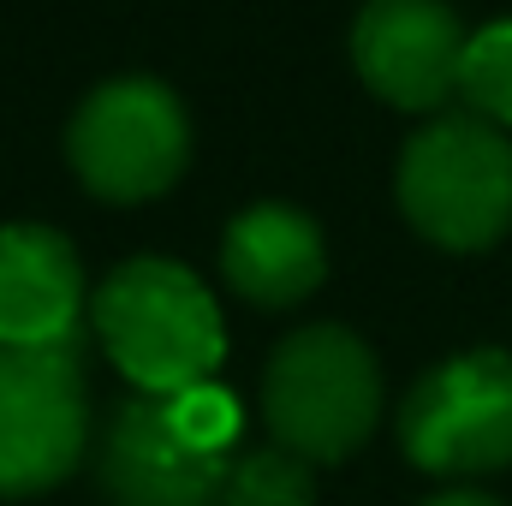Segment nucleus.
I'll return each instance as SVG.
<instances>
[{
    "label": "nucleus",
    "instance_id": "obj_1",
    "mask_svg": "<svg viewBox=\"0 0 512 506\" xmlns=\"http://www.w3.org/2000/svg\"><path fill=\"white\" fill-rule=\"evenodd\" d=\"M90 322L102 352L120 364V376L137 393H185L197 381H209L227 358V334H221V310L209 298V286L167 256H137L120 262L96 298H90Z\"/></svg>",
    "mask_w": 512,
    "mask_h": 506
},
{
    "label": "nucleus",
    "instance_id": "obj_2",
    "mask_svg": "<svg viewBox=\"0 0 512 506\" xmlns=\"http://www.w3.org/2000/svg\"><path fill=\"white\" fill-rule=\"evenodd\" d=\"M376 417L382 370L352 328L316 322L274 346L262 370V423L274 447H286L304 465H334L370 441Z\"/></svg>",
    "mask_w": 512,
    "mask_h": 506
},
{
    "label": "nucleus",
    "instance_id": "obj_3",
    "mask_svg": "<svg viewBox=\"0 0 512 506\" xmlns=\"http://www.w3.org/2000/svg\"><path fill=\"white\" fill-rule=\"evenodd\" d=\"M399 209L441 251H489L512 227V143L477 114H441L399 155Z\"/></svg>",
    "mask_w": 512,
    "mask_h": 506
},
{
    "label": "nucleus",
    "instance_id": "obj_4",
    "mask_svg": "<svg viewBox=\"0 0 512 506\" xmlns=\"http://www.w3.org/2000/svg\"><path fill=\"white\" fill-rule=\"evenodd\" d=\"M66 155L72 173L108 197V203H143L161 197L185 161H191V120L185 102L161 78H108L90 90L66 126Z\"/></svg>",
    "mask_w": 512,
    "mask_h": 506
},
{
    "label": "nucleus",
    "instance_id": "obj_5",
    "mask_svg": "<svg viewBox=\"0 0 512 506\" xmlns=\"http://www.w3.org/2000/svg\"><path fill=\"white\" fill-rule=\"evenodd\" d=\"M90 393L78 346H0V501H30L78 471Z\"/></svg>",
    "mask_w": 512,
    "mask_h": 506
},
{
    "label": "nucleus",
    "instance_id": "obj_6",
    "mask_svg": "<svg viewBox=\"0 0 512 506\" xmlns=\"http://www.w3.org/2000/svg\"><path fill=\"white\" fill-rule=\"evenodd\" d=\"M405 459L435 477L512 465V352H459L405 393Z\"/></svg>",
    "mask_w": 512,
    "mask_h": 506
},
{
    "label": "nucleus",
    "instance_id": "obj_7",
    "mask_svg": "<svg viewBox=\"0 0 512 506\" xmlns=\"http://www.w3.org/2000/svg\"><path fill=\"white\" fill-rule=\"evenodd\" d=\"M227 477L233 459L197 453L173 429L161 393H131L96 453V483L108 506H221Z\"/></svg>",
    "mask_w": 512,
    "mask_h": 506
},
{
    "label": "nucleus",
    "instance_id": "obj_8",
    "mask_svg": "<svg viewBox=\"0 0 512 506\" xmlns=\"http://www.w3.org/2000/svg\"><path fill=\"white\" fill-rule=\"evenodd\" d=\"M352 60L382 102L429 114L459 90L465 24L447 0H364L352 24Z\"/></svg>",
    "mask_w": 512,
    "mask_h": 506
},
{
    "label": "nucleus",
    "instance_id": "obj_9",
    "mask_svg": "<svg viewBox=\"0 0 512 506\" xmlns=\"http://www.w3.org/2000/svg\"><path fill=\"white\" fill-rule=\"evenodd\" d=\"M84 268L54 227H0V346H78Z\"/></svg>",
    "mask_w": 512,
    "mask_h": 506
},
{
    "label": "nucleus",
    "instance_id": "obj_10",
    "mask_svg": "<svg viewBox=\"0 0 512 506\" xmlns=\"http://www.w3.org/2000/svg\"><path fill=\"white\" fill-rule=\"evenodd\" d=\"M221 274L245 304H262V310L304 304L328 274L322 227L292 203H251L245 215H233L221 239Z\"/></svg>",
    "mask_w": 512,
    "mask_h": 506
},
{
    "label": "nucleus",
    "instance_id": "obj_11",
    "mask_svg": "<svg viewBox=\"0 0 512 506\" xmlns=\"http://www.w3.org/2000/svg\"><path fill=\"white\" fill-rule=\"evenodd\" d=\"M459 96L471 102L477 120L512 126V18H495V24H483V30L465 36Z\"/></svg>",
    "mask_w": 512,
    "mask_h": 506
},
{
    "label": "nucleus",
    "instance_id": "obj_12",
    "mask_svg": "<svg viewBox=\"0 0 512 506\" xmlns=\"http://www.w3.org/2000/svg\"><path fill=\"white\" fill-rule=\"evenodd\" d=\"M221 506H316V483H310V465L292 459L286 447H262L245 453L227 477V495Z\"/></svg>",
    "mask_w": 512,
    "mask_h": 506
},
{
    "label": "nucleus",
    "instance_id": "obj_13",
    "mask_svg": "<svg viewBox=\"0 0 512 506\" xmlns=\"http://www.w3.org/2000/svg\"><path fill=\"white\" fill-rule=\"evenodd\" d=\"M167 411H173V429L197 447V453H221L233 459V435H239V399L215 381H197L185 393H167Z\"/></svg>",
    "mask_w": 512,
    "mask_h": 506
},
{
    "label": "nucleus",
    "instance_id": "obj_14",
    "mask_svg": "<svg viewBox=\"0 0 512 506\" xmlns=\"http://www.w3.org/2000/svg\"><path fill=\"white\" fill-rule=\"evenodd\" d=\"M423 506H501V501H489L477 489H447V495H435V501H423Z\"/></svg>",
    "mask_w": 512,
    "mask_h": 506
}]
</instances>
